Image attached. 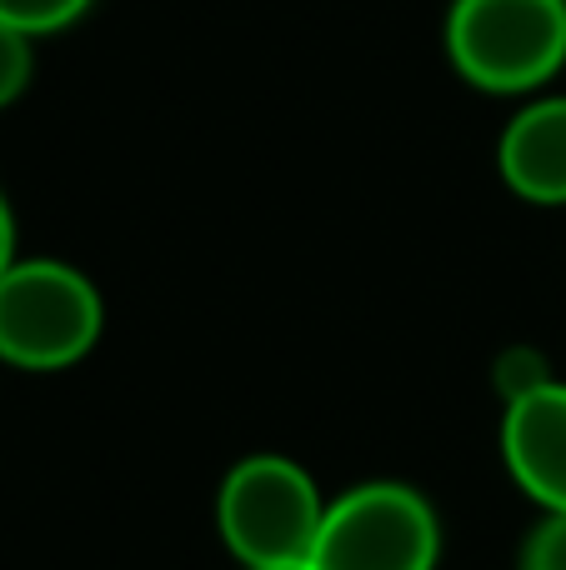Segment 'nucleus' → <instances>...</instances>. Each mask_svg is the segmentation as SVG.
Wrapping results in <instances>:
<instances>
[{"mask_svg": "<svg viewBox=\"0 0 566 570\" xmlns=\"http://www.w3.org/2000/svg\"><path fill=\"white\" fill-rule=\"evenodd\" d=\"M447 56L487 96H527L566 66V0H451Z\"/></svg>", "mask_w": 566, "mask_h": 570, "instance_id": "nucleus-1", "label": "nucleus"}, {"mask_svg": "<svg viewBox=\"0 0 566 570\" xmlns=\"http://www.w3.org/2000/svg\"><path fill=\"white\" fill-rule=\"evenodd\" d=\"M100 295L66 261H16L0 276V361L16 371H66L100 341Z\"/></svg>", "mask_w": 566, "mask_h": 570, "instance_id": "nucleus-2", "label": "nucleus"}, {"mask_svg": "<svg viewBox=\"0 0 566 570\" xmlns=\"http://www.w3.org/2000/svg\"><path fill=\"white\" fill-rule=\"evenodd\" d=\"M321 521H326V501L316 481L286 455H246L221 481L216 525L241 566L311 561Z\"/></svg>", "mask_w": 566, "mask_h": 570, "instance_id": "nucleus-3", "label": "nucleus"}, {"mask_svg": "<svg viewBox=\"0 0 566 570\" xmlns=\"http://www.w3.org/2000/svg\"><path fill=\"white\" fill-rule=\"evenodd\" d=\"M441 521L417 485L367 481L326 505L311 570H437Z\"/></svg>", "mask_w": 566, "mask_h": 570, "instance_id": "nucleus-4", "label": "nucleus"}, {"mask_svg": "<svg viewBox=\"0 0 566 570\" xmlns=\"http://www.w3.org/2000/svg\"><path fill=\"white\" fill-rule=\"evenodd\" d=\"M501 461L511 481L541 505L566 511V385L552 381L541 391L507 401L501 415Z\"/></svg>", "mask_w": 566, "mask_h": 570, "instance_id": "nucleus-5", "label": "nucleus"}, {"mask_svg": "<svg viewBox=\"0 0 566 570\" xmlns=\"http://www.w3.org/2000/svg\"><path fill=\"white\" fill-rule=\"evenodd\" d=\"M497 170L511 196L531 206H566V96H541L507 120Z\"/></svg>", "mask_w": 566, "mask_h": 570, "instance_id": "nucleus-6", "label": "nucleus"}, {"mask_svg": "<svg viewBox=\"0 0 566 570\" xmlns=\"http://www.w3.org/2000/svg\"><path fill=\"white\" fill-rule=\"evenodd\" d=\"M90 6H96V0H0V20L36 40V36H50V30H66L70 20H80Z\"/></svg>", "mask_w": 566, "mask_h": 570, "instance_id": "nucleus-7", "label": "nucleus"}, {"mask_svg": "<svg viewBox=\"0 0 566 570\" xmlns=\"http://www.w3.org/2000/svg\"><path fill=\"white\" fill-rule=\"evenodd\" d=\"M30 70H36V50H30V36L0 20V110L30 86Z\"/></svg>", "mask_w": 566, "mask_h": 570, "instance_id": "nucleus-8", "label": "nucleus"}, {"mask_svg": "<svg viewBox=\"0 0 566 570\" xmlns=\"http://www.w3.org/2000/svg\"><path fill=\"white\" fill-rule=\"evenodd\" d=\"M517 570H566V511H547V521L521 546Z\"/></svg>", "mask_w": 566, "mask_h": 570, "instance_id": "nucleus-9", "label": "nucleus"}, {"mask_svg": "<svg viewBox=\"0 0 566 570\" xmlns=\"http://www.w3.org/2000/svg\"><path fill=\"white\" fill-rule=\"evenodd\" d=\"M497 385H501V395H507V401H521V395H531V391H541V385H552L547 361H541L537 351H527V345H517V351L501 355Z\"/></svg>", "mask_w": 566, "mask_h": 570, "instance_id": "nucleus-10", "label": "nucleus"}, {"mask_svg": "<svg viewBox=\"0 0 566 570\" xmlns=\"http://www.w3.org/2000/svg\"><path fill=\"white\" fill-rule=\"evenodd\" d=\"M16 266V216H10L6 196H0V276Z\"/></svg>", "mask_w": 566, "mask_h": 570, "instance_id": "nucleus-11", "label": "nucleus"}, {"mask_svg": "<svg viewBox=\"0 0 566 570\" xmlns=\"http://www.w3.org/2000/svg\"><path fill=\"white\" fill-rule=\"evenodd\" d=\"M246 570H311V561H281V566H246Z\"/></svg>", "mask_w": 566, "mask_h": 570, "instance_id": "nucleus-12", "label": "nucleus"}]
</instances>
